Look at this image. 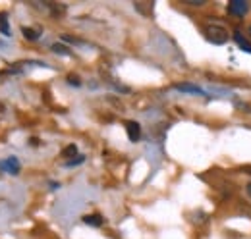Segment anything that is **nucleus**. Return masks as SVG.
Instances as JSON below:
<instances>
[{"mask_svg": "<svg viewBox=\"0 0 251 239\" xmlns=\"http://www.w3.org/2000/svg\"><path fill=\"white\" fill-rule=\"evenodd\" d=\"M205 37L213 43V45H224L228 41V31L224 27H219V25H209L205 29Z\"/></svg>", "mask_w": 251, "mask_h": 239, "instance_id": "nucleus-1", "label": "nucleus"}, {"mask_svg": "<svg viewBox=\"0 0 251 239\" xmlns=\"http://www.w3.org/2000/svg\"><path fill=\"white\" fill-rule=\"evenodd\" d=\"M226 10L234 18H244L250 12V2L248 0H232V2H228V8Z\"/></svg>", "mask_w": 251, "mask_h": 239, "instance_id": "nucleus-2", "label": "nucleus"}, {"mask_svg": "<svg viewBox=\"0 0 251 239\" xmlns=\"http://www.w3.org/2000/svg\"><path fill=\"white\" fill-rule=\"evenodd\" d=\"M20 170H22V164H20V160L16 156H8L6 160L0 162V172H6L10 176H18Z\"/></svg>", "mask_w": 251, "mask_h": 239, "instance_id": "nucleus-3", "label": "nucleus"}, {"mask_svg": "<svg viewBox=\"0 0 251 239\" xmlns=\"http://www.w3.org/2000/svg\"><path fill=\"white\" fill-rule=\"evenodd\" d=\"M126 131L131 143H137L141 139V125L137 121H126Z\"/></svg>", "mask_w": 251, "mask_h": 239, "instance_id": "nucleus-4", "label": "nucleus"}, {"mask_svg": "<svg viewBox=\"0 0 251 239\" xmlns=\"http://www.w3.org/2000/svg\"><path fill=\"white\" fill-rule=\"evenodd\" d=\"M174 89L182 91V93H186V95H201V96L205 95V91L201 89V87H197V85H193V83H176Z\"/></svg>", "mask_w": 251, "mask_h": 239, "instance_id": "nucleus-5", "label": "nucleus"}, {"mask_svg": "<svg viewBox=\"0 0 251 239\" xmlns=\"http://www.w3.org/2000/svg\"><path fill=\"white\" fill-rule=\"evenodd\" d=\"M232 39L236 41V45L240 47V50H244V52H250L251 54V43L242 35V31L240 29H236L234 31V35H232Z\"/></svg>", "mask_w": 251, "mask_h": 239, "instance_id": "nucleus-6", "label": "nucleus"}, {"mask_svg": "<svg viewBox=\"0 0 251 239\" xmlns=\"http://www.w3.org/2000/svg\"><path fill=\"white\" fill-rule=\"evenodd\" d=\"M83 222H85V224H89V226L99 228V226H102L104 218H102L100 214H87V216H83Z\"/></svg>", "mask_w": 251, "mask_h": 239, "instance_id": "nucleus-7", "label": "nucleus"}, {"mask_svg": "<svg viewBox=\"0 0 251 239\" xmlns=\"http://www.w3.org/2000/svg\"><path fill=\"white\" fill-rule=\"evenodd\" d=\"M22 33H24V37H25L27 41H37V39L43 35V31L33 29V27H22Z\"/></svg>", "mask_w": 251, "mask_h": 239, "instance_id": "nucleus-8", "label": "nucleus"}, {"mask_svg": "<svg viewBox=\"0 0 251 239\" xmlns=\"http://www.w3.org/2000/svg\"><path fill=\"white\" fill-rule=\"evenodd\" d=\"M50 50H52L54 54H60V56H70V54H72V50H70L66 45H62V43H54V45H50Z\"/></svg>", "mask_w": 251, "mask_h": 239, "instance_id": "nucleus-9", "label": "nucleus"}, {"mask_svg": "<svg viewBox=\"0 0 251 239\" xmlns=\"http://www.w3.org/2000/svg\"><path fill=\"white\" fill-rule=\"evenodd\" d=\"M75 154H77V147H75V145H68V147L62 150L64 158H74Z\"/></svg>", "mask_w": 251, "mask_h": 239, "instance_id": "nucleus-10", "label": "nucleus"}, {"mask_svg": "<svg viewBox=\"0 0 251 239\" xmlns=\"http://www.w3.org/2000/svg\"><path fill=\"white\" fill-rule=\"evenodd\" d=\"M70 85H74V87H79L81 85V81L77 79V75H68V79H66Z\"/></svg>", "mask_w": 251, "mask_h": 239, "instance_id": "nucleus-11", "label": "nucleus"}, {"mask_svg": "<svg viewBox=\"0 0 251 239\" xmlns=\"http://www.w3.org/2000/svg\"><path fill=\"white\" fill-rule=\"evenodd\" d=\"M85 160V156L83 154H79L77 158H72V160H68V166H77V164H81Z\"/></svg>", "mask_w": 251, "mask_h": 239, "instance_id": "nucleus-12", "label": "nucleus"}, {"mask_svg": "<svg viewBox=\"0 0 251 239\" xmlns=\"http://www.w3.org/2000/svg\"><path fill=\"white\" fill-rule=\"evenodd\" d=\"M184 4H191V6H203L205 0H182Z\"/></svg>", "mask_w": 251, "mask_h": 239, "instance_id": "nucleus-13", "label": "nucleus"}, {"mask_svg": "<svg viewBox=\"0 0 251 239\" xmlns=\"http://www.w3.org/2000/svg\"><path fill=\"white\" fill-rule=\"evenodd\" d=\"M58 187H60V183H56V181L50 183V189H58Z\"/></svg>", "mask_w": 251, "mask_h": 239, "instance_id": "nucleus-14", "label": "nucleus"}, {"mask_svg": "<svg viewBox=\"0 0 251 239\" xmlns=\"http://www.w3.org/2000/svg\"><path fill=\"white\" fill-rule=\"evenodd\" d=\"M4 112H6V106H4L2 102H0V114H4Z\"/></svg>", "mask_w": 251, "mask_h": 239, "instance_id": "nucleus-15", "label": "nucleus"}, {"mask_svg": "<svg viewBox=\"0 0 251 239\" xmlns=\"http://www.w3.org/2000/svg\"><path fill=\"white\" fill-rule=\"evenodd\" d=\"M246 191H248V195H250V197H251V181H250V183H248V187H246Z\"/></svg>", "mask_w": 251, "mask_h": 239, "instance_id": "nucleus-16", "label": "nucleus"}, {"mask_svg": "<svg viewBox=\"0 0 251 239\" xmlns=\"http://www.w3.org/2000/svg\"><path fill=\"white\" fill-rule=\"evenodd\" d=\"M246 172H248V174H251V166H250V168H246Z\"/></svg>", "mask_w": 251, "mask_h": 239, "instance_id": "nucleus-17", "label": "nucleus"}, {"mask_svg": "<svg viewBox=\"0 0 251 239\" xmlns=\"http://www.w3.org/2000/svg\"><path fill=\"white\" fill-rule=\"evenodd\" d=\"M248 33H250V37H251V25H250V29H248Z\"/></svg>", "mask_w": 251, "mask_h": 239, "instance_id": "nucleus-18", "label": "nucleus"}]
</instances>
